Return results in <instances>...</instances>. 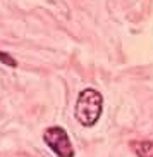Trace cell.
<instances>
[{
  "instance_id": "1",
  "label": "cell",
  "mask_w": 153,
  "mask_h": 157,
  "mask_svg": "<svg viewBox=\"0 0 153 157\" xmlns=\"http://www.w3.org/2000/svg\"><path fill=\"white\" fill-rule=\"evenodd\" d=\"M103 97L95 88H86L79 93L76 104V119L83 126H93L102 116Z\"/></svg>"
},
{
  "instance_id": "2",
  "label": "cell",
  "mask_w": 153,
  "mask_h": 157,
  "mask_svg": "<svg viewBox=\"0 0 153 157\" xmlns=\"http://www.w3.org/2000/svg\"><path fill=\"white\" fill-rule=\"evenodd\" d=\"M43 140L59 157H74V148L69 140V135L60 126H52L43 133Z\"/></svg>"
},
{
  "instance_id": "3",
  "label": "cell",
  "mask_w": 153,
  "mask_h": 157,
  "mask_svg": "<svg viewBox=\"0 0 153 157\" xmlns=\"http://www.w3.org/2000/svg\"><path fill=\"white\" fill-rule=\"evenodd\" d=\"M131 148L136 152L138 157H153V142H131Z\"/></svg>"
},
{
  "instance_id": "4",
  "label": "cell",
  "mask_w": 153,
  "mask_h": 157,
  "mask_svg": "<svg viewBox=\"0 0 153 157\" xmlns=\"http://www.w3.org/2000/svg\"><path fill=\"white\" fill-rule=\"evenodd\" d=\"M0 60H2V62H5L7 66H10V67H16V66H17L16 59H12V57H10L9 54H5V52H0Z\"/></svg>"
}]
</instances>
